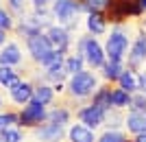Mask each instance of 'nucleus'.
<instances>
[{
	"label": "nucleus",
	"instance_id": "obj_13",
	"mask_svg": "<svg viewBox=\"0 0 146 142\" xmlns=\"http://www.w3.org/2000/svg\"><path fill=\"white\" fill-rule=\"evenodd\" d=\"M72 120V107L68 105L66 101H59L52 109H48V120L50 125H59V127H68Z\"/></svg>",
	"mask_w": 146,
	"mask_h": 142
},
{
	"label": "nucleus",
	"instance_id": "obj_31",
	"mask_svg": "<svg viewBox=\"0 0 146 142\" xmlns=\"http://www.w3.org/2000/svg\"><path fill=\"white\" fill-rule=\"evenodd\" d=\"M0 140L2 142H24V133L20 127H9L0 133Z\"/></svg>",
	"mask_w": 146,
	"mask_h": 142
},
{
	"label": "nucleus",
	"instance_id": "obj_37",
	"mask_svg": "<svg viewBox=\"0 0 146 142\" xmlns=\"http://www.w3.org/2000/svg\"><path fill=\"white\" fill-rule=\"evenodd\" d=\"M137 2H140V7L144 9V13H146V0H137Z\"/></svg>",
	"mask_w": 146,
	"mask_h": 142
},
{
	"label": "nucleus",
	"instance_id": "obj_11",
	"mask_svg": "<svg viewBox=\"0 0 146 142\" xmlns=\"http://www.w3.org/2000/svg\"><path fill=\"white\" fill-rule=\"evenodd\" d=\"M85 29H87V35H92V37L107 35V31H109L107 13H103V11H92V13H87V15H85Z\"/></svg>",
	"mask_w": 146,
	"mask_h": 142
},
{
	"label": "nucleus",
	"instance_id": "obj_20",
	"mask_svg": "<svg viewBox=\"0 0 146 142\" xmlns=\"http://www.w3.org/2000/svg\"><path fill=\"white\" fill-rule=\"evenodd\" d=\"M55 96H57V92L50 83H44V81H37L35 83V92H33V101H35V103L48 107V105L55 103Z\"/></svg>",
	"mask_w": 146,
	"mask_h": 142
},
{
	"label": "nucleus",
	"instance_id": "obj_32",
	"mask_svg": "<svg viewBox=\"0 0 146 142\" xmlns=\"http://www.w3.org/2000/svg\"><path fill=\"white\" fill-rule=\"evenodd\" d=\"M7 5H9V11L13 15H24L26 13V0H7Z\"/></svg>",
	"mask_w": 146,
	"mask_h": 142
},
{
	"label": "nucleus",
	"instance_id": "obj_16",
	"mask_svg": "<svg viewBox=\"0 0 146 142\" xmlns=\"http://www.w3.org/2000/svg\"><path fill=\"white\" fill-rule=\"evenodd\" d=\"M68 79H70V74L66 72V66H63V63H57V66L44 68V70H42V77H39V81H44V83H50V85L68 83Z\"/></svg>",
	"mask_w": 146,
	"mask_h": 142
},
{
	"label": "nucleus",
	"instance_id": "obj_38",
	"mask_svg": "<svg viewBox=\"0 0 146 142\" xmlns=\"http://www.w3.org/2000/svg\"><path fill=\"white\" fill-rule=\"evenodd\" d=\"M140 24H142V26H144V29H146V15H144V18L140 20Z\"/></svg>",
	"mask_w": 146,
	"mask_h": 142
},
{
	"label": "nucleus",
	"instance_id": "obj_25",
	"mask_svg": "<svg viewBox=\"0 0 146 142\" xmlns=\"http://www.w3.org/2000/svg\"><path fill=\"white\" fill-rule=\"evenodd\" d=\"M63 66H66V72L72 77V74L81 72V70H85V59L81 55H76V53H72V55H66V61H63Z\"/></svg>",
	"mask_w": 146,
	"mask_h": 142
},
{
	"label": "nucleus",
	"instance_id": "obj_10",
	"mask_svg": "<svg viewBox=\"0 0 146 142\" xmlns=\"http://www.w3.org/2000/svg\"><path fill=\"white\" fill-rule=\"evenodd\" d=\"M33 133H35V138L39 142H63L68 138V129H66V127L50 125V123L39 125L37 129H33Z\"/></svg>",
	"mask_w": 146,
	"mask_h": 142
},
{
	"label": "nucleus",
	"instance_id": "obj_4",
	"mask_svg": "<svg viewBox=\"0 0 146 142\" xmlns=\"http://www.w3.org/2000/svg\"><path fill=\"white\" fill-rule=\"evenodd\" d=\"M74 53L85 59V66L94 72H100L105 63H107V53H105V44L98 37H92L87 33L76 37L74 42Z\"/></svg>",
	"mask_w": 146,
	"mask_h": 142
},
{
	"label": "nucleus",
	"instance_id": "obj_5",
	"mask_svg": "<svg viewBox=\"0 0 146 142\" xmlns=\"http://www.w3.org/2000/svg\"><path fill=\"white\" fill-rule=\"evenodd\" d=\"M50 13H52L55 24L66 26L72 33L79 26V15L83 13V9H81L79 0H55L50 5Z\"/></svg>",
	"mask_w": 146,
	"mask_h": 142
},
{
	"label": "nucleus",
	"instance_id": "obj_30",
	"mask_svg": "<svg viewBox=\"0 0 146 142\" xmlns=\"http://www.w3.org/2000/svg\"><path fill=\"white\" fill-rule=\"evenodd\" d=\"M15 22L18 20L13 18V13L9 11V9H5V7H0V29L7 33H11L13 29H15Z\"/></svg>",
	"mask_w": 146,
	"mask_h": 142
},
{
	"label": "nucleus",
	"instance_id": "obj_3",
	"mask_svg": "<svg viewBox=\"0 0 146 142\" xmlns=\"http://www.w3.org/2000/svg\"><path fill=\"white\" fill-rule=\"evenodd\" d=\"M24 44H26V50H29V55H31V61L37 63L42 70L66 61V55H63V53H57V50L50 46L46 33H39V35L31 37Z\"/></svg>",
	"mask_w": 146,
	"mask_h": 142
},
{
	"label": "nucleus",
	"instance_id": "obj_12",
	"mask_svg": "<svg viewBox=\"0 0 146 142\" xmlns=\"http://www.w3.org/2000/svg\"><path fill=\"white\" fill-rule=\"evenodd\" d=\"M22 61H24V57H22V48L18 46V42H7L0 48V66L18 68Z\"/></svg>",
	"mask_w": 146,
	"mask_h": 142
},
{
	"label": "nucleus",
	"instance_id": "obj_18",
	"mask_svg": "<svg viewBox=\"0 0 146 142\" xmlns=\"http://www.w3.org/2000/svg\"><path fill=\"white\" fill-rule=\"evenodd\" d=\"M120 90H124L127 94H135L140 92V72L137 70H131V68H124V72L120 74V79L116 83Z\"/></svg>",
	"mask_w": 146,
	"mask_h": 142
},
{
	"label": "nucleus",
	"instance_id": "obj_39",
	"mask_svg": "<svg viewBox=\"0 0 146 142\" xmlns=\"http://www.w3.org/2000/svg\"><path fill=\"white\" fill-rule=\"evenodd\" d=\"M0 107H2V96H0Z\"/></svg>",
	"mask_w": 146,
	"mask_h": 142
},
{
	"label": "nucleus",
	"instance_id": "obj_35",
	"mask_svg": "<svg viewBox=\"0 0 146 142\" xmlns=\"http://www.w3.org/2000/svg\"><path fill=\"white\" fill-rule=\"evenodd\" d=\"M7 39H9V33L0 29V48H2V46H5V44H7Z\"/></svg>",
	"mask_w": 146,
	"mask_h": 142
},
{
	"label": "nucleus",
	"instance_id": "obj_8",
	"mask_svg": "<svg viewBox=\"0 0 146 142\" xmlns=\"http://www.w3.org/2000/svg\"><path fill=\"white\" fill-rule=\"evenodd\" d=\"M46 37H48L50 46H52L57 53H63V55L70 53V48H72V44H74L72 33L68 31L66 26H59V24H52V26H50L48 31H46Z\"/></svg>",
	"mask_w": 146,
	"mask_h": 142
},
{
	"label": "nucleus",
	"instance_id": "obj_40",
	"mask_svg": "<svg viewBox=\"0 0 146 142\" xmlns=\"http://www.w3.org/2000/svg\"><path fill=\"white\" fill-rule=\"evenodd\" d=\"M0 2H2V0H0Z\"/></svg>",
	"mask_w": 146,
	"mask_h": 142
},
{
	"label": "nucleus",
	"instance_id": "obj_29",
	"mask_svg": "<svg viewBox=\"0 0 146 142\" xmlns=\"http://www.w3.org/2000/svg\"><path fill=\"white\" fill-rule=\"evenodd\" d=\"M18 123H20V114L18 111H13V109L2 111V114H0V133H2L5 129H9V127H18Z\"/></svg>",
	"mask_w": 146,
	"mask_h": 142
},
{
	"label": "nucleus",
	"instance_id": "obj_1",
	"mask_svg": "<svg viewBox=\"0 0 146 142\" xmlns=\"http://www.w3.org/2000/svg\"><path fill=\"white\" fill-rule=\"evenodd\" d=\"M98 77H100V74L90 70V68L72 74L66 83V94L61 96V101H66L70 107H76V109H79L81 105H85L87 101L92 99V94L96 92V87L100 85V83H98Z\"/></svg>",
	"mask_w": 146,
	"mask_h": 142
},
{
	"label": "nucleus",
	"instance_id": "obj_15",
	"mask_svg": "<svg viewBox=\"0 0 146 142\" xmlns=\"http://www.w3.org/2000/svg\"><path fill=\"white\" fill-rule=\"evenodd\" d=\"M111 87L113 85H109V83H100V85L96 87V92L92 94V99H90L92 105H96L98 109H103L105 114L113 109V107H111Z\"/></svg>",
	"mask_w": 146,
	"mask_h": 142
},
{
	"label": "nucleus",
	"instance_id": "obj_34",
	"mask_svg": "<svg viewBox=\"0 0 146 142\" xmlns=\"http://www.w3.org/2000/svg\"><path fill=\"white\" fill-rule=\"evenodd\" d=\"M140 92L146 96V68L140 70Z\"/></svg>",
	"mask_w": 146,
	"mask_h": 142
},
{
	"label": "nucleus",
	"instance_id": "obj_28",
	"mask_svg": "<svg viewBox=\"0 0 146 142\" xmlns=\"http://www.w3.org/2000/svg\"><path fill=\"white\" fill-rule=\"evenodd\" d=\"M127 111H135V114H146V96L142 92L131 94V101H129Z\"/></svg>",
	"mask_w": 146,
	"mask_h": 142
},
{
	"label": "nucleus",
	"instance_id": "obj_23",
	"mask_svg": "<svg viewBox=\"0 0 146 142\" xmlns=\"http://www.w3.org/2000/svg\"><path fill=\"white\" fill-rule=\"evenodd\" d=\"M124 116H127V111H122V109H111V111H107L103 127H105V129L120 131V127H124Z\"/></svg>",
	"mask_w": 146,
	"mask_h": 142
},
{
	"label": "nucleus",
	"instance_id": "obj_24",
	"mask_svg": "<svg viewBox=\"0 0 146 142\" xmlns=\"http://www.w3.org/2000/svg\"><path fill=\"white\" fill-rule=\"evenodd\" d=\"M129 101H131V94H127L124 90H120L118 85L111 87V107H113V109H122V111H127Z\"/></svg>",
	"mask_w": 146,
	"mask_h": 142
},
{
	"label": "nucleus",
	"instance_id": "obj_22",
	"mask_svg": "<svg viewBox=\"0 0 146 142\" xmlns=\"http://www.w3.org/2000/svg\"><path fill=\"white\" fill-rule=\"evenodd\" d=\"M22 81V77H20V72L15 68H9V66H0V85L7 87V90H11V87H15Z\"/></svg>",
	"mask_w": 146,
	"mask_h": 142
},
{
	"label": "nucleus",
	"instance_id": "obj_21",
	"mask_svg": "<svg viewBox=\"0 0 146 142\" xmlns=\"http://www.w3.org/2000/svg\"><path fill=\"white\" fill-rule=\"evenodd\" d=\"M124 68H127V63H118V61H107L100 68V79H103V83H109V85H116L118 79H120V74L124 72Z\"/></svg>",
	"mask_w": 146,
	"mask_h": 142
},
{
	"label": "nucleus",
	"instance_id": "obj_41",
	"mask_svg": "<svg viewBox=\"0 0 146 142\" xmlns=\"http://www.w3.org/2000/svg\"><path fill=\"white\" fill-rule=\"evenodd\" d=\"M0 142H2V140H0Z\"/></svg>",
	"mask_w": 146,
	"mask_h": 142
},
{
	"label": "nucleus",
	"instance_id": "obj_2",
	"mask_svg": "<svg viewBox=\"0 0 146 142\" xmlns=\"http://www.w3.org/2000/svg\"><path fill=\"white\" fill-rule=\"evenodd\" d=\"M131 26L127 24H116L107 31V39H105V53H107V61H118L127 63V55L131 48Z\"/></svg>",
	"mask_w": 146,
	"mask_h": 142
},
{
	"label": "nucleus",
	"instance_id": "obj_7",
	"mask_svg": "<svg viewBox=\"0 0 146 142\" xmlns=\"http://www.w3.org/2000/svg\"><path fill=\"white\" fill-rule=\"evenodd\" d=\"M18 114H20V123H18L20 129H37L39 125L48 120V109L39 103H35V101L26 103Z\"/></svg>",
	"mask_w": 146,
	"mask_h": 142
},
{
	"label": "nucleus",
	"instance_id": "obj_9",
	"mask_svg": "<svg viewBox=\"0 0 146 142\" xmlns=\"http://www.w3.org/2000/svg\"><path fill=\"white\" fill-rule=\"evenodd\" d=\"M74 116H76V123L85 125L90 129H98V127H103L105 125V114L103 109H98L96 105H92V103H85V105H81L79 109L74 111Z\"/></svg>",
	"mask_w": 146,
	"mask_h": 142
},
{
	"label": "nucleus",
	"instance_id": "obj_14",
	"mask_svg": "<svg viewBox=\"0 0 146 142\" xmlns=\"http://www.w3.org/2000/svg\"><path fill=\"white\" fill-rule=\"evenodd\" d=\"M33 92H35V83L33 81H20L15 87L9 90V96L15 105H26L33 101Z\"/></svg>",
	"mask_w": 146,
	"mask_h": 142
},
{
	"label": "nucleus",
	"instance_id": "obj_19",
	"mask_svg": "<svg viewBox=\"0 0 146 142\" xmlns=\"http://www.w3.org/2000/svg\"><path fill=\"white\" fill-rule=\"evenodd\" d=\"M124 127L133 138L146 133V114H135V111H127L124 116Z\"/></svg>",
	"mask_w": 146,
	"mask_h": 142
},
{
	"label": "nucleus",
	"instance_id": "obj_26",
	"mask_svg": "<svg viewBox=\"0 0 146 142\" xmlns=\"http://www.w3.org/2000/svg\"><path fill=\"white\" fill-rule=\"evenodd\" d=\"M113 2V0H79L81 9H83V13H92V11H107L109 9V5Z\"/></svg>",
	"mask_w": 146,
	"mask_h": 142
},
{
	"label": "nucleus",
	"instance_id": "obj_17",
	"mask_svg": "<svg viewBox=\"0 0 146 142\" xmlns=\"http://www.w3.org/2000/svg\"><path fill=\"white\" fill-rule=\"evenodd\" d=\"M96 133H94V129H90V127H85V125L81 123H74L68 127V142H96Z\"/></svg>",
	"mask_w": 146,
	"mask_h": 142
},
{
	"label": "nucleus",
	"instance_id": "obj_6",
	"mask_svg": "<svg viewBox=\"0 0 146 142\" xmlns=\"http://www.w3.org/2000/svg\"><path fill=\"white\" fill-rule=\"evenodd\" d=\"M127 68L137 70V72L142 68H146V29L140 22L135 24V35H133V42H131V48H129V55H127Z\"/></svg>",
	"mask_w": 146,
	"mask_h": 142
},
{
	"label": "nucleus",
	"instance_id": "obj_33",
	"mask_svg": "<svg viewBox=\"0 0 146 142\" xmlns=\"http://www.w3.org/2000/svg\"><path fill=\"white\" fill-rule=\"evenodd\" d=\"M31 5H33V9H48V5H52L55 0H29Z\"/></svg>",
	"mask_w": 146,
	"mask_h": 142
},
{
	"label": "nucleus",
	"instance_id": "obj_27",
	"mask_svg": "<svg viewBox=\"0 0 146 142\" xmlns=\"http://www.w3.org/2000/svg\"><path fill=\"white\" fill-rule=\"evenodd\" d=\"M96 142H131V138L124 131H113V129H105Z\"/></svg>",
	"mask_w": 146,
	"mask_h": 142
},
{
	"label": "nucleus",
	"instance_id": "obj_36",
	"mask_svg": "<svg viewBox=\"0 0 146 142\" xmlns=\"http://www.w3.org/2000/svg\"><path fill=\"white\" fill-rule=\"evenodd\" d=\"M133 142H146V133H142V136H137V138H133Z\"/></svg>",
	"mask_w": 146,
	"mask_h": 142
}]
</instances>
